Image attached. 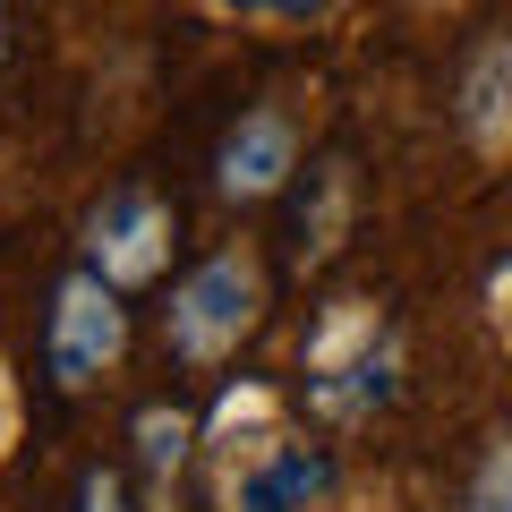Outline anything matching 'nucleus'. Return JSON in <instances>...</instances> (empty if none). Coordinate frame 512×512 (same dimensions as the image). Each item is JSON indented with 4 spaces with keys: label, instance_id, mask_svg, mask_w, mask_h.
Here are the masks:
<instances>
[{
    "label": "nucleus",
    "instance_id": "1",
    "mask_svg": "<svg viewBox=\"0 0 512 512\" xmlns=\"http://www.w3.org/2000/svg\"><path fill=\"white\" fill-rule=\"evenodd\" d=\"M214 453V512H325L333 504V444L282 419L265 384H231L205 427Z\"/></svg>",
    "mask_w": 512,
    "mask_h": 512
},
{
    "label": "nucleus",
    "instance_id": "2",
    "mask_svg": "<svg viewBox=\"0 0 512 512\" xmlns=\"http://www.w3.org/2000/svg\"><path fill=\"white\" fill-rule=\"evenodd\" d=\"M265 299H274L265 256H256L248 239H239V248H214L205 265H188V274L171 282V308H163L171 359H180V367H222V359H239V342L265 325Z\"/></svg>",
    "mask_w": 512,
    "mask_h": 512
},
{
    "label": "nucleus",
    "instance_id": "3",
    "mask_svg": "<svg viewBox=\"0 0 512 512\" xmlns=\"http://www.w3.org/2000/svg\"><path fill=\"white\" fill-rule=\"evenodd\" d=\"M120 359H128V308H120V282H103L94 265L60 274L52 316H43V376H52L60 393H86V384H103Z\"/></svg>",
    "mask_w": 512,
    "mask_h": 512
},
{
    "label": "nucleus",
    "instance_id": "4",
    "mask_svg": "<svg viewBox=\"0 0 512 512\" xmlns=\"http://www.w3.org/2000/svg\"><path fill=\"white\" fill-rule=\"evenodd\" d=\"M171 239H180V214H171L146 180H120V188H103V205L86 214V265L103 282H120V291H146L171 265Z\"/></svg>",
    "mask_w": 512,
    "mask_h": 512
},
{
    "label": "nucleus",
    "instance_id": "5",
    "mask_svg": "<svg viewBox=\"0 0 512 512\" xmlns=\"http://www.w3.org/2000/svg\"><path fill=\"white\" fill-rule=\"evenodd\" d=\"M282 188H299V120L282 103H256L222 128L214 146V197L222 205H274Z\"/></svg>",
    "mask_w": 512,
    "mask_h": 512
},
{
    "label": "nucleus",
    "instance_id": "6",
    "mask_svg": "<svg viewBox=\"0 0 512 512\" xmlns=\"http://www.w3.org/2000/svg\"><path fill=\"white\" fill-rule=\"evenodd\" d=\"M453 128L478 163H504L512 154V35H487L461 52L453 77Z\"/></svg>",
    "mask_w": 512,
    "mask_h": 512
},
{
    "label": "nucleus",
    "instance_id": "7",
    "mask_svg": "<svg viewBox=\"0 0 512 512\" xmlns=\"http://www.w3.org/2000/svg\"><path fill=\"white\" fill-rule=\"evenodd\" d=\"M350 214H359V171H350L342 154H325V163L299 171V197H291V265L299 274H316V265L350 239Z\"/></svg>",
    "mask_w": 512,
    "mask_h": 512
},
{
    "label": "nucleus",
    "instance_id": "8",
    "mask_svg": "<svg viewBox=\"0 0 512 512\" xmlns=\"http://www.w3.org/2000/svg\"><path fill=\"white\" fill-rule=\"evenodd\" d=\"M128 444H137L146 512H171V495H180V470H188V453L205 444V427L188 419V410H171V402H146L137 419H128Z\"/></svg>",
    "mask_w": 512,
    "mask_h": 512
},
{
    "label": "nucleus",
    "instance_id": "9",
    "mask_svg": "<svg viewBox=\"0 0 512 512\" xmlns=\"http://www.w3.org/2000/svg\"><path fill=\"white\" fill-rule=\"evenodd\" d=\"M214 18L231 26H282V35H308V26H325L342 0H205Z\"/></svg>",
    "mask_w": 512,
    "mask_h": 512
},
{
    "label": "nucleus",
    "instance_id": "10",
    "mask_svg": "<svg viewBox=\"0 0 512 512\" xmlns=\"http://www.w3.org/2000/svg\"><path fill=\"white\" fill-rule=\"evenodd\" d=\"M470 512H512V427L487 444V461H478V478H470Z\"/></svg>",
    "mask_w": 512,
    "mask_h": 512
},
{
    "label": "nucleus",
    "instance_id": "11",
    "mask_svg": "<svg viewBox=\"0 0 512 512\" xmlns=\"http://www.w3.org/2000/svg\"><path fill=\"white\" fill-rule=\"evenodd\" d=\"M77 512H146V504H128L120 470H86L77 478Z\"/></svg>",
    "mask_w": 512,
    "mask_h": 512
},
{
    "label": "nucleus",
    "instance_id": "12",
    "mask_svg": "<svg viewBox=\"0 0 512 512\" xmlns=\"http://www.w3.org/2000/svg\"><path fill=\"white\" fill-rule=\"evenodd\" d=\"M18 419H26V402H18V376H9V359H0V461H9V444H18Z\"/></svg>",
    "mask_w": 512,
    "mask_h": 512
},
{
    "label": "nucleus",
    "instance_id": "13",
    "mask_svg": "<svg viewBox=\"0 0 512 512\" xmlns=\"http://www.w3.org/2000/svg\"><path fill=\"white\" fill-rule=\"evenodd\" d=\"M0 52H9V9H0Z\"/></svg>",
    "mask_w": 512,
    "mask_h": 512
}]
</instances>
